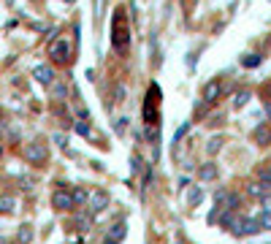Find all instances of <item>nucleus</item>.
Wrapping results in <instances>:
<instances>
[{
    "mask_svg": "<svg viewBox=\"0 0 271 244\" xmlns=\"http://www.w3.org/2000/svg\"><path fill=\"white\" fill-rule=\"evenodd\" d=\"M111 44H114V49H125V44H128V33H125V11L117 9L114 11V22H111Z\"/></svg>",
    "mask_w": 271,
    "mask_h": 244,
    "instance_id": "1",
    "label": "nucleus"
},
{
    "mask_svg": "<svg viewBox=\"0 0 271 244\" xmlns=\"http://www.w3.org/2000/svg\"><path fill=\"white\" fill-rule=\"evenodd\" d=\"M228 228H230V233H236V236H252L260 230L255 217H233V222H230Z\"/></svg>",
    "mask_w": 271,
    "mask_h": 244,
    "instance_id": "2",
    "label": "nucleus"
},
{
    "mask_svg": "<svg viewBox=\"0 0 271 244\" xmlns=\"http://www.w3.org/2000/svg\"><path fill=\"white\" fill-rule=\"evenodd\" d=\"M22 157L28 163H36V166H38V163L46 160V147H44L41 141H33V144H28V147L22 149Z\"/></svg>",
    "mask_w": 271,
    "mask_h": 244,
    "instance_id": "3",
    "label": "nucleus"
},
{
    "mask_svg": "<svg viewBox=\"0 0 271 244\" xmlns=\"http://www.w3.org/2000/svg\"><path fill=\"white\" fill-rule=\"evenodd\" d=\"M52 206L57 209V212H71L74 209V198H71V190H55V195H52Z\"/></svg>",
    "mask_w": 271,
    "mask_h": 244,
    "instance_id": "4",
    "label": "nucleus"
},
{
    "mask_svg": "<svg viewBox=\"0 0 271 244\" xmlns=\"http://www.w3.org/2000/svg\"><path fill=\"white\" fill-rule=\"evenodd\" d=\"M49 57L55 63H68V57H71V44L65 41V38H60V41H55L49 46Z\"/></svg>",
    "mask_w": 271,
    "mask_h": 244,
    "instance_id": "5",
    "label": "nucleus"
},
{
    "mask_svg": "<svg viewBox=\"0 0 271 244\" xmlns=\"http://www.w3.org/2000/svg\"><path fill=\"white\" fill-rule=\"evenodd\" d=\"M33 79H36L38 84H44V87H52V84H55V68H52V65H36V68H33Z\"/></svg>",
    "mask_w": 271,
    "mask_h": 244,
    "instance_id": "6",
    "label": "nucleus"
},
{
    "mask_svg": "<svg viewBox=\"0 0 271 244\" xmlns=\"http://www.w3.org/2000/svg\"><path fill=\"white\" fill-rule=\"evenodd\" d=\"M87 203H90L92 212H103V209L109 206V193H106V190H92L87 195Z\"/></svg>",
    "mask_w": 271,
    "mask_h": 244,
    "instance_id": "7",
    "label": "nucleus"
},
{
    "mask_svg": "<svg viewBox=\"0 0 271 244\" xmlns=\"http://www.w3.org/2000/svg\"><path fill=\"white\" fill-rule=\"evenodd\" d=\"M220 95H222V84L217 79H211L206 87H203V103H214Z\"/></svg>",
    "mask_w": 271,
    "mask_h": 244,
    "instance_id": "8",
    "label": "nucleus"
},
{
    "mask_svg": "<svg viewBox=\"0 0 271 244\" xmlns=\"http://www.w3.org/2000/svg\"><path fill=\"white\" fill-rule=\"evenodd\" d=\"M247 193L252 195V198H268L271 184L268 182H252V184H247Z\"/></svg>",
    "mask_w": 271,
    "mask_h": 244,
    "instance_id": "9",
    "label": "nucleus"
},
{
    "mask_svg": "<svg viewBox=\"0 0 271 244\" xmlns=\"http://www.w3.org/2000/svg\"><path fill=\"white\" fill-rule=\"evenodd\" d=\"M255 141L260 144V147H268L271 144V122H263L255 128Z\"/></svg>",
    "mask_w": 271,
    "mask_h": 244,
    "instance_id": "10",
    "label": "nucleus"
},
{
    "mask_svg": "<svg viewBox=\"0 0 271 244\" xmlns=\"http://www.w3.org/2000/svg\"><path fill=\"white\" fill-rule=\"evenodd\" d=\"M217 174H220V168H217L214 163H203V166L198 168V179H203V182L217 179Z\"/></svg>",
    "mask_w": 271,
    "mask_h": 244,
    "instance_id": "11",
    "label": "nucleus"
},
{
    "mask_svg": "<svg viewBox=\"0 0 271 244\" xmlns=\"http://www.w3.org/2000/svg\"><path fill=\"white\" fill-rule=\"evenodd\" d=\"M257 225H260V228H271V201L263 203L260 214H257Z\"/></svg>",
    "mask_w": 271,
    "mask_h": 244,
    "instance_id": "12",
    "label": "nucleus"
},
{
    "mask_svg": "<svg viewBox=\"0 0 271 244\" xmlns=\"http://www.w3.org/2000/svg\"><path fill=\"white\" fill-rule=\"evenodd\" d=\"M14 209H17L14 195H0V212H3V214H11Z\"/></svg>",
    "mask_w": 271,
    "mask_h": 244,
    "instance_id": "13",
    "label": "nucleus"
},
{
    "mask_svg": "<svg viewBox=\"0 0 271 244\" xmlns=\"http://www.w3.org/2000/svg\"><path fill=\"white\" fill-rule=\"evenodd\" d=\"M87 190H82V187H74L71 190V198H74V206H79V203H87Z\"/></svg>",
    "mask_w": 271,
    "mask_h": 244,
    "instance_id": "14",
    "label": "nucleus"
},
{
    "mask_svg": "<svg viewBox=\"0 0 271 244\" xmlns=\"http://www.w3.org/2000/svg\"><path fill=\"white\" fill-rule=\"evenodd\" d=\"M249 95H252V92H249V90H239V92H236V95H233V106H236V109H241L244 103L249 101Z\"/></svg>",
    "mask_w": 271,
    "mask_h": 244,
    "instance_id": "15",
    "label": "nucleus"
},
{
    "mask_svg": "<svg viewBox=\"0 0 271 244\" xmlns=\"http://www.w3.org/2000/svg\"><path fill=\"white\" fill-rule=\"evenodd\" d=\"M17 241H19V244H30V241H33V228H28V225H25V228H19Z\"/></svg>",
    "mask_w": 271,
    "mask_h": 244,
    "instance_id": "16",
    "label": "nucleus"
},
{
    "mask_svg": "<svg viewBox=\"0 0 271 244\" xmlns=\"http://www.w3.org/2000/svg\"><path fill=\"white\" fill-rule=\"evenodd\" d=\"M257 179H260V182H268V184H271V163H263V166L257 168Z\"/></svg>",
    "mask_w": 271,
    "mask_h": 244,
    "instance_id": "17",
    "label": "nucleus"
},
{
    "mask_svg": "<svg viewBox=\"0 0 271 244\" xmlns=\"http://www.w3.org/2000/svg\"><path fill=\"white\" fill-rule=\"evenodd\" d=\"M109 236H111V239H117V241H122V239H125V222H117V225L111 228Z\"/></svg>",
    "mask_w": 271,
    "mask_h": 244,
    "instance_id": "18",
    "label": "nucleus"
},
{
    "mask_svg": "<svg viewBox=\"0 0 271 244\" xmlns=\"http://www.w3.org/2000/svg\"><path fill=\"white\" fill-rule=\"evenodd\" d=\"M201 198H203V193L201 190H190V195H187V201H190V206H195V203H201Z\"/></svg>",
    "mask_w": 271,
    "mask_h": 244,
    "instance_id": "19",
    "label": "nucleus"
},
{
    "mask_svg": "<svg viewBox=\"0 0 271 244\" xmlns=\"http://www.w3.org/2000/svg\"><path fill=\"white\" fill-rule=\"evenodd\" d=\"M260 60H263L260 55H247L244 57V65H247V68H255V65H260Z\"/></svg>",
    "mask_w": 271,
    "mask_h": 244,
    "instance_id": "20",
    "label": "nucleus"
},
{
    "mask_svg": "<svg viewBox=\"0 0 271 244\" xmlns=\"http://www.w3.org/2000/svg\"><path fill=\"white\" fill-rule=\"evenodd\" d=\"M74 128H76V133H79V136H90V122L79 120V122L74 125Z\"/></svg>",
    "mask_w": 271,
    "mask_h": 244,
    "instance_id": "21",
    "label": "nucleus"
},
{
    "mask_svg": "<svg viewBox=\"0 0 271 244\" xmlns=\"http://www.w3.org/2000/svg\"><path fill=\"white\" fill-rule=\"evenodd\" d=\"M220 147H222V138H209L206 149H209L211 155H214V152H220Z\"/></svg>",
    "mask_w": 271,
    "mask_h": 244,
    "instance_id": "22",
    "label": "nucleus"
},
{
    "mask_svg": "<svg viewBox=\"0 0 271 244\" xmlns=\"http://www.w3.org/2000/svg\"><path fill=\"white\" fill-rule=\"evenodd\" d=\"M103 244H120V241H117V239H111V236H106V239H103Z\"/></svg>",
    "mask_w": 271,
    "mask_h": 244,
    "instance_id": "23",
    "label": "nucleus"
},
{
    "mask_svg": "<svg viewBox=\"0 0 271 244\" xmlns=\"http://www.w3.org/2000/svg\"><path fill=\"white\" fill-rule=\"evenodd\" d=\"M60 3H74V0H60Z\"/></svg>",
    "mask_w": 271,
    "mask_h": 244,
    "instance_id": "24",
    "label": "nucleus"
},
{
    "mask_svg": "<svg viewBox=\"0 0 271 244\" xmlns=\"http://www.w3.org/2000/svg\"><path fill=\"white\" fill-rule=\"evenodd\" d=\"M266 111H268V120H271V106H268V109H266Z\"/></svg>",
    "mask_w": 271,
    "mask_h": 244,
    "instance_id": "25",
    "label": "nucleus"
},
{
    "mask_svg": "<svg viewBox=\"0 0 271 244\" xmlns=\"http://www.w3.org/2000/svg\"><path fill=\"white\" fill-rule=\"evenodd\" d=\"M0 155H3V149H0Z\"/></svg>",
    "mask_w": 271,
    "mask_h": 244,
    "instance_id": "26",
    "label": "nucleus"
}]
</instances>
